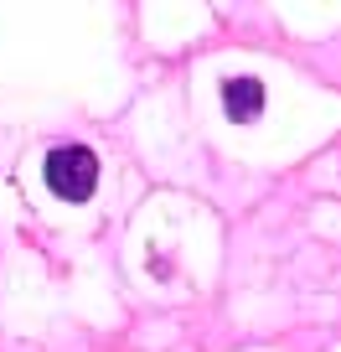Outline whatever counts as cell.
I'll return each instance as SVG.
<instances>
[{"instance_id": "2", "label": "cell", "mask_w": 341, "mask_h": 352, "mask_svg": "<svg viewBox=\"0 0 341 352\" xmlns=\"http://www.w3.org/2000/svg\"><path fill=\"white\" fill-rule=\"evenodd\" d=\"M222 109H228L233 124H248L264 114V83L259 78H228L222 83Z\"/></svg>"}, {"instance_id": "1", "label": "cell", "mask_w": 341, "mask_h": 352, "mask_svg": "<svg viewBox=\"0 0 341 352\" xmlns=\"http://www.w3.org/2000/svg\"><path fill=\"white\" fill-rule=\"evenodd\" d=\"M42 176L62 202H89L93 187H99V155H93L89 145H57V151L47 155Z\"/></svg>"}]
</instances>
